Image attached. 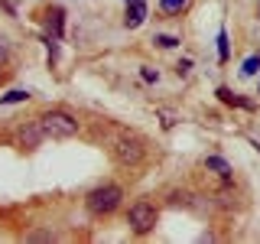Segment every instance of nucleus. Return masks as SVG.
<instances>
[{"label": "nucleus", "mask_w": 260, "mask_h": 244, "mask_svg": "<svg viewBox=\"0 0 260 244\" xmlns=\"http://www.w3.org/2000/svg\"><path fill=\"white\" fill-rule=\"evenodd\" d=\"M120 199H124L120 186H98V189L88 192L85 205H88V211H91V215H111V211L120 205Z\"/></svg>", "instance_id": "obj_1"}, {"label": "nucleus", "mask_w": 260, "mask_h": 244, "mask_svg": "<svg viewBox=\"0 0 260 244\" xmlns=\"http://www.w3.org/2000/svg\"><path fill=\"white\" fill-rule=\"evenodd\" d=\"M39 124H43V134L52 137V140L78 134V120L72 117V114H65V111H46L43 117H39Z\"/></svg>", "instance_id": "obj_2"}, {"label": "nucleus", "mask_w": 260, "mask_h": 244, "mask_svg": "<svg viewBox=\"0 0 260 244\" xmlns=\"http://www.w3.org/2000/svg\"><path fill=\"white\" fill-rule=\"evenodd\" d=\"M127 225L134 228L137 234H146L153 225H156V208H153L150 202H137V205H130V211H127Z\"/></svg>", "instance_id": "obj_3"}, {"label": "nucleus", "mask_w": 260, "mask_h": 244, "mask_svg": "<svg viewBox=\"0 0 260 244\" xmlns=\"http://www.w3.org/2000/svg\"><path fill=\"white\" fill-rule=\"evenodd\" d=\"M114 153H117L120 163H140L143 160V146L137 137H120L117 143H114Z\"/></svg>", "instance_id": "obj_4"}, {"label": "nucleus", "mask_w": 260, "mask_h": 244, "mask_svg": "<svg viewBox=\"0 0 260 244\" xmlns=\"http://www.w3.org/2000/svg\"><path fill=\"white\" fill-rule=\"evenodd\" d=\"M143 16H146V4H143V0H130V4H127V26L130 29H137V26H140V23H143Z\"/></svg>", "instance_id": "obj_5"}, {"label": "nucleus", "mask_w": 260, "mask_h": 244, "mask_svg": "<svg viewBox=\"0 0 260 244\" xmlns=\"http://www.w3.org/2000/svg\"><path fill=\"white\" fill-rule=\"evenodd\" d=\"M20 140H23V146H39V143L46 140V134H43V124L36 120V124L23 127V130H20Z\"/></svg>", "instance_id": "obj_6"}, {"label": "nucleus", "mask_w": 260, "mask_h": 244, "mask_svg": "<svg viewBox=\"0 0 260 244\" xmlns=\"http://www.w3.org/2000/svg\"><path fill=\"white\" fill-rule=\"evenodd\" d=\"M49 29L55 33V39H62V29H65V13H62V7H55V10H49Z\"/></svg>", "instance_id": "obj_7"}, {"label": "nucleus", "mask_w": 260, "mask_h": 244, "mask_svg": "<svg viewBox=\"0 0 260 244\" xmlns=\"http://www.w3.org/2000/svg\"><path fill=\"white\" fill-rule=\"evenodd\" d=\"M205 166H208V169H215V173L221 176V179H231V166H228L221 157H205Z\"/></svg>", "instance_id": "obj_8"}, {"label": "nucleus", "mask_w": 260, "mask_h": 244, "mask_svg": "<svg viewBox=\"0 0 260 244\" xmlns=\"http://www.w3.org/2000/svg\"><path fill=\"white\" fill-rule=\"evenodd\" d=\"M29 98V92H23V88H13V92L0 95V104H23Z\"/></svg>", "instance_id": "obj_9"}, {"label": "nucleus", "mask_w": 260, "mask_h": 244, "mask_svg": "<svg viewBox=\"0 0 260 244\" xmlns=\"http://www.w3.org/2000/svg\"><path fill=\"white\" fill-rule=\"evenodd\" d=\"M218 98H221L224 104H238V108H254L250 101H244V98H238V95H231L228 88H218Z\"/></svg>", "instance_id": "obj_10"}, {"label": "nucleus", "mask_w": 260, "mask_h": 244, "mask_svg": "<svg viewBox=\"0 0 260 244\" xmlns=\"http://www.w3.org/2000/svg\"><path fill=\"white\" fill-rule=\"evenodd\" d=\"M153 43H156L159 49H176V46H179V39H176V36H169V33H156V39H153Z\"/></svg>", "instance_id": "obj_11"}, {"label": "nucleus", "mask_w": 260, "mask_h": 244, "mask_svg": "<svg viewBox=\"0 0 260 244\" xmlns=\"http://www.w3.org/2000/svg\"><path fill=\"white\" fill-rule=\"evenodd\" d=\"M260 72V55H250L247 62H244V69H241V75H257Z\"/></svg>", "instance_id": "obj_12"}, {"label": "nucleus", "mask_w": 260, "mask_h": 244, "mask_svg": "<svg viewBox=\"0 0 260 244\" xmlns=\"http://www.w3.org/2000/svg\"><path fill=\"white\" fill-rule=\"evenodd\" d=\"M218 59L228 62V33L224 29H218Z\"/></svg>", "instance_id": "obj_13"}, {"label": "nucleus", "mask_w": 260, "mask_h": 244, "mask_svg": "<svg viewBox=\"0 0 260 244\" xmlns=\"http://www.w3.org/2000/svg\"><path fill=\"white\" fill-rule=\"evenodd\" d=\"M159 7H162L166 13H179V10L185 7V0H159Z\"/></svg>", "instance_id": "obj_14"}, {"label": "nucleus", "mask_w": 260, "mask_h": 244, "mask_svg": "<svg viewBox=\"0 0 260 244\" xmlns=\"http://www.w3.org/2000/svg\"><path fill=\"white\" fill-rule=\"evenodd\" d=\"M29 241H52V234H46V231H32V234H26Z\"/></svg>", "instance_id": "obj_15"}, {"label": "nucleus", "mask_w": 260, "mask_h": 244, "mask_svg": "<svg viewBox=\"0 0 260 244\" xmlns=\"http://www.w3.org/2000/svg\"><path fill=\"white\" fill-rule=\"evenodd\" d=\"M140 75H143V81H156V78H159V72H153V69H143Z\"/></svg>", "instance_id": "obj_16"}, {"label": "nucleus", "mask_w": 260, "mask_h": 244, "mask_svg": "<svg viewBox=\"0 0 260 244\" xmlns=\"http://www.w3.org/2000/svg\"><path fill=\"white\" fill-rule=\"evenodd\" d=\"M189 69H192V59H182V62H179V75H185Z\"/></svg>", "instance_id": "obj_17"}, {"label": "nucleus", "mask_w": 260, "mask_h": 244, "mask_svg": "<svg viewBox=\"0 0 260 244\" xmlns=\"http://www.w3.org/2000/svg\"><path fill=\"white\" fill-rule=\"evenodd\" d=\"M7 52H10V49H7V39H4V36H0V62H4V59H7Z\"/></svg>", "instance_id": "obj_18"}, {"label": "nucleus", "mask_w": 260, "mask_h": 244, "mask_svg": "<svg viewBox=\"0 0 260 244\" xmlns=\"http://www.w3.org/2000/svg\"><path fill=\"white\" fill-rule=\"evenodd\" d=\"M127 4H130V0H127Z\"/></svg>", "instance_id": "obj_19"}]
</instances>
